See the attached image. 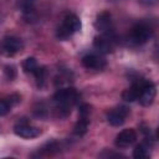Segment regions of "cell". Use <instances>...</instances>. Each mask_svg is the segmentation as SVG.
<instances>
[{"label": "cell", "instance_id": "6da1fadb", "mask_svg": "<svg viewBox=\"0 0 159 159\" xmlns=\"http://www.w3.org/2000/svg\"><path fill=\"white\" fill-rule=\"evenodd\" d=\"M78 93L75 88H60L53 94V101L57 104V108L60 111V116H67L71 112V107L77 102Z\"/></svg>", "mask_w": 159, "mask_h": 159}, {"label": "cell", "instance_id": "7a4b0ae2", "mask_svg": "<svg viewBox=\"0 0 159 159\" xmlns=\"http://www.w3.org/2000/svg\"><path fill=\"white\" fill-rule=\"evenodd\" d=\"M82 27L81 20L73 15V14H68L66 15V17L63 19L62 25L57 29V37L60 40H67L73 32L80 31Z\"/></svg>", "mask_w": 159, "mask_h": 159}, {"label": "cell", "instance_id": "3957f363", "mask_svg": "<svg viewBox=\"0 0 159 159\" xmlns=\"http://www.w3.org/2000/svg\"><path fill=\"white\" fill-rule=\"evenodd\" d=\"M152 34H153V31L149 25H147L144 22H139L132 27L130 39L134 43L142 45V43H145L152 37Z\"/></svg>", "mask_w": 159, "mask_h": 159}, {"label": "cell", "instance_id": "277c9868", "mask_svg": "<svg viewBox=\"0 0 159 159\" xmlns=\"http://www.w3.org/2000/svg\"><path fill=\"white\" fill-rule=\"evenodd\" d=\"M155 93H157L155 84L150 81H144L143 84H142V88H140L139 97H138L140 104H143V106L152 104L154 98H155Z\"/></svg>", "mask_w": 159, "mask_h": 159}, {"label": "cell", "instance_id": "5b68a950", "mask_svg": "<svg viewBox=\"0 0 159 159\" xmlns=\"http://www.w3.org/2000/svg\"><path fill=\"white\" fill-rule=\"evenodd\" d=\"M129 113V109L125 107V106H119L114 109H112L108 116H107V120L111 125H114V127H119L124 123L127 116Z\"/></svg>", "mask_w": 159, "mask_h": 159}, {"label": "cell", "instance_id": "8992f818", "mask_svg": "<svg viewBox=\"0 0 159 159\" xmlns=\"http://www.w3.org/2000/svg\"><path fill=\"white\" fill-rule=\"evenodd\" d=\"M14 132L16 135L21 137V138H35L37 135H40V129L34 127V125H30L27 122L22 120V122H19L15 127H14Z\"/></svg>", "mask_w": 159, "mask_h": 159}, {"label": "cell", "instance_id": "52a82bcc", "mask_svg": "<svg viewBox=\"0 0 159 159\" xmlns=\"http://www.w3.org/2000/svg\"><path fill=\"white\" fill-rule=\"evenodd\" d=\"M93 46L97 51H99L101 53H109L113 51L114 48V43H113V39L109 36V34H103L101 36L94 37L93 41Z\"/></svg>", "mask_w": 159, "mask_h": 159}, {"label": "cell", "instance_id": "ba28073f", "mask_svg": "<svg viewBox=\"0 0 159 159\" xmlns=\"http://www.w3.org/2000/svg\"><path fill=\"white\" fill-rule=\"evenodd\" d=\"M137 140V133L134 129L128 128V129H123L117 137H116V147L118 148H127L129 145H132L134 142Z\"/></svg>", "mask_w": 159, "mask_h": 159}, {"label": "cell", "instance_id": "9c48e42d", "mask_svg": "<svg viewBox=\"0 0 159 159\" xmlns=\"http://www.w3.org/2000/svg\"><path fill=\"white\" fill-rule=\"evenodd\" d=\"M82 65L88 70H103L107 65L106 60L98 55H86L82 58Z\"/></svg>", "mask_w": 159, "mask_h": 159}, {"label": "cell", "instance_id": "30bf717a", "mask_svg": "<svg viewBox=\"0 0 159 159\" xmlns=\"http://www.w3.org/2000/svg\"><path fill=\"white\" fill-rule=\"evenodd\" d=\"M2 48L7 55H14L22 48V41L15 36H6L2 40Z\"/></svg>", "mask_w": 159, "mask_h": 159}, {"label": "cell", "instance_id": "8fae6325", "mask_svg": "<svg viewBox=\"0 0 159 159\" xmlns=\"http://www.w3.org/2000/svg\"><path fill=\"white\" fill-rule=\"evenodd\" d=\"M94 26L98 31L103 32V34H109L111 29H112V20H111V14L107 11L101 12L94 22Z\"/></svg>", "mask_w": 159, "mask_h": 159}, {"label": "cell", "instance_id": "7c38bea8", "mask_svg": "<svg viewBox=\"0 0 159 159\" xmlns=\"http://www.w3.org/2000/svg\"><path fill=\"white\" fill-rule=\"evenodd\" d=\"M143 82H144V80H139V81L134 82V83H133L128 89H125V91L122 93L123 99H124V101H127V102H134L135 99H138Z\"/></svg>", "mask_w": 159, "mask_h": 159}, {"label": "cell", "instance_id": "4fadbf2b", "mask_svg": "<svg viewBox=\"0 0 159 159\" xmlns=\"http://www.w3.org/2000/svg\"><path fill=\"white\" fill-rule=\"evenodd\" d=\"M149 155V145L145 143L138 144L133 150V157L135 159H145Z\"/></svg>", "mask_w": 159, "mask_h": 159}, {"label": "cell", "instance_id": "5bb4252c", "mask_svg": "<svg viewBox=\"0 0 159 159\" xmlns=\"http://www.w3.org/2000/svg\"><path fill=\"white\" fill-rule=\"evenodd\" d=\"M37 67H39L37 61H36V58H34V57H27V58L24 61V63H22V68H24V71L27 72V73H34V72L37 70Z\"/></svg>", "mask_w": 159, "mask_h": 159}, {"label": "cell", "instance_id": "9a60e30c", "mask_svg": "<svg viewBox=\"0 0 159 159\" xmlns=\"http://www.w3.org/2000/svg\"><path fill=\"white\" fill-rule=\"evenodd\" d=\"M88 123H89V120L78 118V122L76 123V125H75V128H73L75 134H77V135H82V134H84V133L87 132Z\"/></svg>", "mask_w": 159, "mask_h": 159}, {"label": "cell", "instance_id": "2e32d148", "mask_svg": "<svg viewBox=\"0 0 159 159\" xmlns=\"http://www.w3.org/2000/svg\"><path fill=\"white\" fill-rule=\"evenodd\" d=\"M35 0H17V6L21 9L24 14H30L34 11Z\"/></svg>", "mask_w": 159, "mask_h": 159}, {"label": "cell", "instance_id": "e0dca14e", "mask_svg": "<svg viewBox=\"0 0 159 159\" xmlns=\"http://www.w3.org/2000/svg\"><path fill=\"white\" fill-rule=\"evenodd\" d=\"M89 113H91V106H89V104L84 103V104L80 106V111H78V118L89 120Z\"/></svg>", "mask_w": 159, "mask_h": 159}, {"label": "cell", "instance_id": "ac0fdd59", "mask_svg": "<svg viewBox=\"0 0 159 159\" xmlns=\"http://www.w3.org/2000/svg\"><path fill=\"white\" fill-rule=\"evenodd\" d=\"M34 75H35V78L37 81V84L41 87L43 84V82H45V75H46L45 67H37V70L34 72Z\"/></svg>", "mask_w": 159, "mask_h": 159}, {"label": "cell", "instance_id": "d6986e66", "mask_svg": "<svg viewBox=\"0 0 159 159\" xmlns=\"http://www.w3.org/2000/svg\"><path fill=\"white\" fill-rule=\"evenodd\" d=\"M11 109V104L6 99H0V117L6 116Z\"/></svg>", "mask_w": 159, "mask_h": 159}, {"label": "cell", "instance_id": "ffe728a7", "mask_svg": "<svg viewBox=\"0 0 159 159\" xmlns=\"http://www.w3.org/2000/svg\"><path fill=\"white\" fill-rule=\"evenodd\" d=\"M5 75L9 80H12L15 77V68L14 66H6L5 67Z\"/></svg>", "mask_w": 159, "mask_h": 159}]
</instances>
